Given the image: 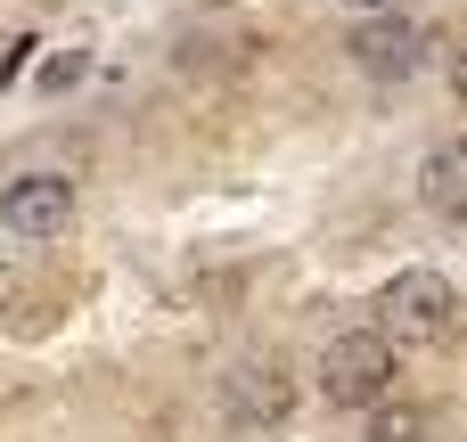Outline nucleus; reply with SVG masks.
I'll use <instances>...</instances> for the list:
<instances>
[{"label":"nucleus","mask_w":467,"mask_h":442,"mask_svg":"<svg viewBox=\"0 0 467 442\" xmlns=\"http://www.w3.org/2000/svg\"><path fill=\"white\" fill-rule=\"evenodd\" d=\"M394 336L386 328H345V336H328V353H320V394L337 402V410H378L386 394H394Z\"/></svg>","instance_id":"1"},{"label":"nucleus","mask_w":467,"mask_h":442,"mask_svg":"<svg viewBox=\"0 0 467 442\" xmlns=\"http://www.w3.org/2000/svg\"><path fill=\"white\" fill-rule=\"evenodd\" d=\"M378 328L386 336H410V344H435L451 328V279L443 271H394L378 287Z\"/></svg>","instance_id":"2"},{"label":"nucleus","mask_w":467,"mask_h":442,"mask_svg":"<svg viewBox=\"0 0 467 442\" xmlns=\"http://www.w3.org/2000/svg\"><path fill=\"white\" fill-rule=\"evenodd\" d=\"M66 221H74V180L66 172H16L0 189V230L16 246H49Z\"/></svg>","instance_id":"3"},{"label":"nucleus","mask_w":467,"mask_h":442,"mask_svg":"<svg viewBox=\"0 0 467 442\" xmlns=\"http://www.w3.org/2000/svg\"><path fill=\"white\" fill-rule=\"evenodd\" d=\"M345 49H353V66L378 74V82H402V74L427 66V33H419L410 16H369V25H353Z\"/></svg>","instance_id":"4"},{"label":"nucleus","mask_w":467,"mask_h":442,"mask_svg":"<svg viewBox=\"0 0 467 442\" xmlns=\"http://www.w3.org/2000/svg\"><path fill=\"white\" fill-rule=\"evenodd\" d=\"M287 402H296V385H287L279 369H263V361H246V369L222 377V410H230L238 427H279Z\"/></svg>","instance_id":"5"},{"label":"nucleus","mask_w":467,"mask_h":442,"mask_svg":"<svg viewBox=\"0 0 467 442\" xmlns=\"http://www.w3.org/2000/svg\"><path fill=\"white\" fill-rule=\"evenodd\" d=\"M419 197L443 213V221H467V139H435L427 164H419Z\"/></svg>","instance_id":"6"},{"label":"nucleus","mask_w":467,"mask_h":442,"mask_svg":"<svg viewBox=\"0 0 467 442\" xmlns=\"http://www.w3.org/2000/svg\"><path fill=\"white\" fill-rule=\"evenodd\" d=\"M369 442H427V410H410V402H378V410H369Z\"/></svg>","instance_id":"7"},{"label":"nucleus","mask_w":467,"mask_h":442,"mask_svg":"<svg viewBox=\"0 0 467 442\" xmlns=\"http://www.w3.org/2000/svg\"><path fill=\"white\" fill-rule=\"evenodd\" d=\"M41 82H49V90H66V82H82V57H74V49H66V57H57V66H49V74H41Z\"/></svg>","instance_id":"8"},{"label":"nucleus","mask_w":467,"mask_h":442,"mask_svg":"<svg viewBox=\"0 0 467 442\" xmlns=\"http://www.w3.org/2000/svg\"><path fill=\"white\" fill-rule=\"evenodd\" d=\"M451 90H460V107H467V49L451 57Z\"/></svg>","instance_id":"9"},{"label":"nucleus","mask_w":467,"mask_h":442,"mask_svg":"<svg viewBox=\"0 0 467 442\" xmlns=\"http://www.w3.org/2000/svg\"><path fill=\"white\" fill-rule=\"evenodd\" d=\"M369 8H378V0H369Z\"/></svg>","instance_id":"10"}]
</instances>
